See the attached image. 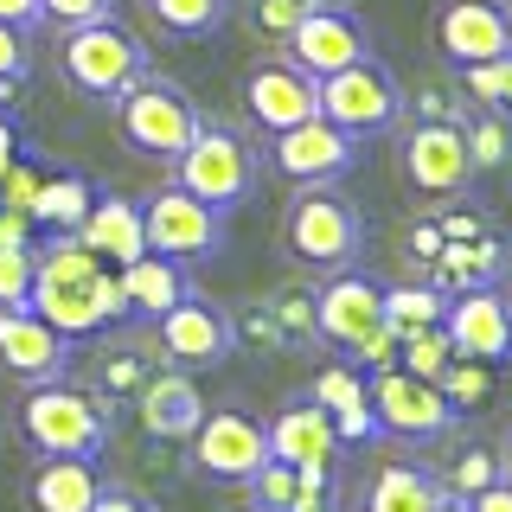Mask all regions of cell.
<instances>
[{"instance_id":"cell-1","label":"cell","mask_w":512,"mask_h":512,"mask_svg":"<svg viewBox=\"0 0 512 512\" xmlns=\"http://www.w3.org/2000/svg\"><path fill=\"white\" fill-rule=\"evenodd\" d=\"M26 308L39 320H52L64 340H84V333H103L109 320H128L122 276L103 263V256H90L71 231H52V244L39 250Z\"/></svg>"},{"instance_id":"cell-2","label":"cell","mask_w":512,"mask_h":512,"mask_svg":"<svg viewBox=\"0 0 512 512\" xmlns=\"http://www.w3.org/2000/svg\"><path fill=\"white\" fill-rule=\"evenodd\" d=\"M20 436L32 455H103L109 436H116V423H109V404L84 384H32L20 397Z\"/></svg>"},{"instance_id":"cell-3","label":"cell","mask_w":512,"mask_h":512,"mask_svg":"<svg viewBox=\"0 0 512 512\" xmlns=\"http://www.w3.org/2000/svg\"><path fill=\"white\" fill-rule=\"evenodd\" d=\"M282 250L295 256L301 269H352V256L365 250V218L346 192L333 186H295L282 212Z\"/></svg>"},{"instance_id":"cell-4","label":"cell","mask_w":512,"mask_h":512,"mask_svg":"<svg viewBox=\"0 0 512 512\" xmlns=\"http://www.w3.org/2000/svg\"><path fill=\"white\" fill-rule=\"evenodd\" d=\"M256 180H263V154L250 148V135H237L224 122H199V135L173 154V186H186L192 199L218 205V212L244 205Z\"/></svg>"},{"instance_id":"cell-5","label":"cell","mask_w":512,"mask_h":512,"mask_svg":"<svg viewBox=\"0 0 512 512\" xmlns=\"http://www.w3.org/2000/svg\"><path fill=\"white\" fill-rule=\"evenodd\" d=\"M58 64H64V77H71L77 96H90V103H116V96L148 71V45L109 13V20H90V26L64 32Z\"/></svg>"},{"instance_id":"cell-6","label":"cell","mask_w":512,"mask_h":512,"mask_svg":"<svg viewBox=\"0 0 512 512\" xmlns=\"http://www.w3.org/2000/svg\"><path fill=\"white\" fill-rule=\"evenodd\" d=\"M199 103L173 84V77H154V71H141L135 84H128L116 96V128H122V141L135 154H148V160H167L173 167V154L186 148L192 135H199Z\"/></svg>"},{"instance_id":"cell-7","label":"cell","mask_w":512,"mask_h":512,"mask_svg":"<svg viewBox=\"0 0 512 512\" xmlns=\"http://www.w3.org/2000/svg\"><path fill=\"white\" fill-rule=\"evenodd\" d=\"M404 109L410 103H404L397 71L384 58H372V52L320 77V116H327L333 128H346L352 141H372V135H384V128H397Z\"/></svg>"},{"instance_id":"cell-8","label":"cell","mask_w":512,"mask_h":512,"mask_svg":"<svg viewBox=\"0 0 512 512\" xmlns=\"http://www.w3.org/2000/svg\"><path fill=\"white\" fill-rule=\"evenodd\" d=\"M365 404H372L378 429L397 442H436L455 429V410L436 391V378H416L404 365H384V372H365Z\"/></svg>"},{"instance_id":"cell-9","label":"cell","mask_w":512,"mask_h":512,"mask_svg":"<svg viewBox=\"0 0 512 512\" xmlns=\"http://www.w3.org/2000/svg\"><path fill=\"white\" fill-rule=\"evenodd\" d=\"M141 237H148L154 256H173V263H199L224 244V212L205 199H192L186 186H160L154 199H141Z\"/></svg>"},{"instance_id":"cell-10","label":"cell","mask_w":512,"mask_h":512,"mask_svg":"<svg viewBox=\"0 0 512 512\" xmlns=\"http://www.w3.org/2000/svg\"><path fill=\"white\" fill-rule=\"evenodd\" d=\"M269 167L295 186H333L359 167V141H352L346 128H333L327 116H308V122L269 135Z\"/></svg>"},{"instance_id":"cell-11","label":"cell","mask_w":512,"mask_h":512,"mask_svg":"<svg viewBox=\"0 0 512 512\" xmlns=\"http://www.w3.org/2000/svg\"><path fill=\"white\" fill-rule=\"evenodd\" d=\"M397 167H404L410 192H423V199H461L474 180L468 135L455 122H410L404 148H397Z\"/></svg>"},{"instance_id":"cell-12","label":"cell","mask_w":512,"mask_h":512,"mask_svg":"<svg viewBox=\"0 0 512 512\" xmlns=\"http://www.w3.org/2000/svg\"><path fill=\"white\" fill-rule=\"evenodd\" d=\"M192 461H199L205 480H224V487H244V480L269 461V436L250 410H205L199 429H192Z\"/></svg>"},{"instance_id":"cell-13","label":"cell","mask_w":512,"mask_h":512,"mask_svg":"<svg viewBox=\"0 0 512 512\" xmlns=\"http://www.w3.org/2000/svg\"><path fill=\"white\" fill-rule=\"evenodd\" d=\"M154 333H160V352H167L180 372H205V365H224L237 352V340H231V308L205 301L199 288H192L186 301H173V308L154 320Z\"/></svg>"},{"instance_id":"cell-14","label":"cell","mask_w":512,"mask_h":512,"mask_svg":"<svg viewBox=\"0 0 512 512\" xmlns=\"http://www.w3.org/2000/svg\"><path fill=\"white\" fill-rule=\"evenodd\" d=\"M314 327H320L327 346L359 352L384 327V282L359 276V269H333V276L314 288Z\"/></svg>"},{"instance_id":"cell-15","label":"cell","mask_w":512,"mask_h":512,"mask_svg":"<svg viewBox=\"0 0 512 512\" xmlns=\"http://www.w3.org/2000/svg\"><path fill=\"white\" fill-rule=\"evenodd\" d=\"M429 32H436V52L455 71H468V64L512 52V7L506 0H442Z\"/></svg>"},{"instance_id":"cell-16","label":"cell","mask_w":512,"mask_h":512,"mask_svg":"<svg viewBox=\"0 0 512 512\" xmlns=\"http://www.w3.org/2000/svg\"><path fill=\"white\" fill-rule=\"evenodd\" d=\"M442 333L461 359L506 365L512 359V301H506V288L493 282V288H461V295H448Z\"/></svg>"},{"instance_id":"cell-17","label":"cell","mask_w":512,"mask_h":512,"mask_svg":"<svg viewBox=\"0 0 512 512\" xmlns=\"http://www.w3.org/2000/svg\"><path fill=\"white\" fill-rule=\"evenodd\" d=\"M244 116L263 128V135L320 116V77H308L301 64H288V58L250 64V71H244Z\"/></svg>"},{"instance_id":"cell-18","label":"cell","mask_w":512,"mask_h":512,"mask_svg":"<svg viewBox=\"0 0 512 512\" xmlns=\"http://www.w3.org/2000/svg\"><path fill=\"white\" fill-rule=\"evenodd\" d=\"M365 52H372V32H365V20L352 7H314L308 20L282 39V58L301 64L308 77H327V71H340V64L365 58Z\"/></svg>"},{"instance_id":"cell-19","label":"cell","mask_w":512,"mask_h":512,"mask_svg":"<svg viewBox=\"0 0 512 512\" xmlns=\"http://www.w3.org/2000/svg\"><path fill=\"white\" fill-rule=\"evenodd\" d=\"M0 372L26 384H52L71 372V340L32 308H0Z\"/></svg>"},{"instance_id":"cell-20","label":"cell","mask_w":512,"mask_h":512,"mask_svg":"<svg viewBox=\"0 0 512 512\" xmlns=\"http://www.w3.org/2000/svg\"><path fill=\"white\" fill-rule=\"evenodd\" d=\"M269 436V455L288 461V468H301V461H340V436H333V416L314 404L308 391L288 397V404L263 423Z\"/></svg>"},{"instance_id":"cell-21","label":"cell","mask_w":512,"mask_h":512,"mask_svg":"<svg viewBox=\"0 0 512 512\" xmlns=\"http://www.w3.org/2000/svg\"><path fill=\"white\" fill-rule=\"evenodd\" d=\"M135 410H141L148 442H186L192 429H199V416H205V397H199V384H192V372L173 365V372H154L135 391Z\"/></svg>"},{"instance_id":"cell-22","label":"cell","mask_w":512,"mask_h":512,"mask_svg":"<svg viewBox=\"0 0 512 512\" xmlns=\"http://www.w3.org/2000/svg\"><path fill=\"white\" fill-rule=\"evenodd\" d=\"M96 493H103V474H96L90 455H39L26 474L32 512H90Z\"/></svg>"},{"instance_id":"cell-23","label":"cell","mask_w":512,"mask_h":512,"mask_svg":"<svg viewBox=\"0 0 512 512\" xmlns=\"http://www.w3.org/2000/svg\"><path fill=\"white\" fill-rule=\"evenodd\" d=\"M77 244H84L90 256H103L109 269H122V263H135L141 250H148V237H141V199H122V192H96L90 199V212L84 224H77Z\"/></svg>"},{"instance_id":"cell-24","label":"cell","mask_w":512,"mask_h":512,"mask_svg":"<svg viewBox=\"0 0 512 512\" xmlns=\"http://www.w3.org/2000/svg\"><path fill=\"white\" fill-rule=\"evenodd\" d=\"M122 276V301H128V314H141V320H160L173 308V301H186L192 295V276H186V263H173V256H154V250H141L135 263H122L116 269Z\"/></svg>"},{"instance_id":"cell-25","label":"cell","mask_w":512,"mask_h":512,"mask_svg":"<svg viewBox=\"0 0 512 512\" xmlns=\"http://www.w3.org/2000/svg\"><path fill=\"white\" fill-rule=\"evenodd\" d=\"M506 276V244L493 231L468 237V244H442L429 256V282L442 288V295H461V288H493Z\"/></svg>"},{"instance_id":"cell-26","label":"cell","mask_w":512,"mask_h":512,"mask_svg":"<svg viewBox=\"0 0 512 512\" xmlns=\"http://www.w3.org/2000/svg\"><path fill=\"white\" fill-rule=\"evenodd\" d=\"M442 480L416 461H384L372 474V493H365V512H436Z\"/></svg>"},{"instance_id":"cell-27","label":"cell","mask_w":512,"mask_h":512,"mask_svg":"<svg viewBox=\"0 0 512 512\" xmlns=\"http://www.w3.org/2000/svg\"><path fill=\"white\" fill-rule=\"evenodd\" d=\"M96 199V186L84 180V173H58V180H39V192H32L26 218L39 224V231H77Z\"/></svg>"},{"instance_id":"cell-28","label":"cell","mask_w":512,"mask_h":512,"mask_svg":"<svg viewBox=\"0 0 512 512\" xmlns=\"http://www.w3.org/2000/svg\"><path fill=\"white\" fill-rule=\"evenodd\" d=\"M448 295L436 282H404V288H384V327L391 333H416V327H442Z\"/></svg>"},{"instance_id":"cell-29","label":"cell","mask_w":512,"mask_h":512,"mask_svg":"<svg viewBox=\"0 0 512 512\" xmlns=\"http://www.w3.org/2000/svg\"><path fill=\"white\" fill-rule=\"evenodd\" d=\"M493 384H500V365H487V359H461V352H455V359L442 365L436 391L448 397V410L461 416V410H480V404H487Z\"/></svg>"},{"instance_id":"cell-30","label":"cell","mask_w":512,"mask_h":512,"mask_svg":"<svg viewBox=\"0 0 512 512\" xmlns=\"http://www.w3.org/2000/svg\"><path fill=\"white\" fill-rule=\"evenodd\" d=\"M148 13L173 39H212V32L231 20V0H148Z\"/></svg>"},{"instance_id":"cell-31","label":"cell","mask_w":512,"mask_h":512,"mask_svg":"<svg viewBox=\"0 0 512 512\" xmlns=\"http://www.w3.org/2000/svg\"><path fill=\"white\" fill-rule=\"evenodd\" d=\"M263 308H269V320H276L282 346H314L320 340V327H314V288L308 282H282Z\"/></svg>"},{"instance_id":"cell-32","label":"cell","mask_w":512,"mask_h":512,"mask_svg":"<svg viewBox=\"0 0 512 512\" xmlns=\"http://www.w3.org/2000/svg\"><path fill=\"white\" fill-rule=\"evenodd\" d=\"M160 372V365L148 359V352H135V346H116V352H103V365H96V397H103L109 410L122 404V397H135L141 384H148Z\"/></svg>"},{"instance_id":"cell-33","label":"cell","mask_w":512,"mask_h":512,"mask_svg":"<svg viewBox=\"0 0 512 512\" xmlns=\"http://www.w3.org/2000/svg\"><path fill=\"white\" fill-rule=\"evenodd\" d=\"M506 468H500V448H487V442H468V448H455L448 455V474H442V493H455V500H474L480 487H493Z\"/></svg>"},{"instance_id":"cell-34","label":"cell","mask_w":512,"mask_h":512,"mask_svg":"<svg viewBox=\"0 0 512 512\" xmlns=\"http://www.w3.org/2000/svg\"><path fill=\"white\" fill-rule=\"evenodd\" d=\"M461 96H468L474 109L512 116V52L487 58V64H468V71H461Z\"/></svg>"},{"instance_id":"cell-35","label":"cell","mask_w":512,"mask_h":512,"mask_svg":"<svg viewBox=\"0 0 512 512\" xmlns=\"http://www.w3.org/2000/svg\"><path fill=\"white\" fill-rule=\"evenodd\" d=\"M461 135H468V160H474V173H487V167H506V160H512V116L474 109V116L461 122Z\"/></svg>"},{"instance_id":"cell-36","label":"cell","mask_w":512,"mask_h":512,"mask_svg":"<svg viewBox=\"0 0 512 512\" xmlns=\"http://www.w3.org/2000/svg\"><path fill=\"white\" fill-rule=\"evenodd\" d=\"M455 359V346H448L442 327H416V333H397V365L416 378H442V365Z\"/></svg>"},{"instance_id":"cell-37","label":"cell","mask_w":512,"mask_h":512,"mask_svg":"<svg viewBox=\"0 0 512 512\" xmlns=\"http://www.w3.org/2000/svg\"><path fill=\"white\" fill-rule=\"evenodd\" d=\"M32 269H39V250L32 244H0V308H26Z\"/></svg>"},{"instance_id":"cell-38","label":"cell","mask_w":512,"mask_h":512,"mask_svg":"<svg viewBox=\"0 0 512 512\" xmlns=\"http://www.w3.org/2000/svg\"><path fill=\"white\" fill-rule=\"evenodd\" d=\"M295 468H288V461H276V455H269L263 461V468H256L250 480H244V487H250V500H256V512H288V500H295Z\"/></svg>"},{"instance_id":"cell-39","label":"cell","mask_w":512,"mask_h":512,"mask_svg":"<svg viewBox=\"0 0 512 512\" xmlns=\"http://www.w3.org/2000/svg\"><path fill=\"white\" fill-rule=\"evenodd\" d=\"M308 397L320 410H346V404H365V372H352V365H327V372H314Z\"/></svg>"},{"instance_id":"cell-40","label":"cell","mask_w":512,"mask_h":512,"mask_svg":"<svg viewBox=\"0 0 512 512\" xmlns=\"http://www.w3.org/2000/svg\"><path fill=\"white\" fill-rule=\"evenodd\" d=\"M26 71H32V32L0 20V96L13 84H26Z\"/></svg>"},{"instance_id":"cell-41","label":"cell","mask_w":512,"mask_h":512,"mask_svg":"<svg viewBox=\"0 0 512 512\" xmlns=\"http://www.w3.org/2000/svg\"><path fill=\"white\" fill-rule=\"evenodd\" d=\"M308 13H314V0H250V20H256V32H269V39H288Z\"/></svg>"},{"instance_id":"cell-42","label":"cell","mask_w":512,"mask_h":512,"mask_svg":"<svg viewBox=\"0 0 512 512\" xmlns=\"http://www.w3.org/2000/svg\"><path fill=\"white\" fill-rule=\"evenodd\" d=\"M109 13H116V0H39V26H58V32L109 20Z\"/></svg>"},{"instance_id":"cell-43","label":"cell","mask_w":512,"mask_h":512,"mask_svg":"<svg viewBox=\"0 0 512 512\" xmlns=\"http://www.w3.org/2000/svg\"><path fill=\"white\" fill-rule=\"evenodd\" d=\"M474 109H468V96H461V84L448 90V84H429V90H416V122H468Z\"/></svg>"},{"instance_id":"cell-44","label":"cell","mask_w":512,"mask_h":512,"mask_svg":"<svg viewBox=\"0 0 512 512\" xmlns=\"http://www.w3.org/2000/svg\"><path fill=\"white\" fill-rule=\"evenodd\" d=\"M327 416H333V436H340V448H365V442L384 436L372 404H346V410H327Z\"/></svg>"},{"instance_id":"cell-45","label":"cell","mask_w":512,"mask_h":512,"mask_svg":"<svg viewBox=\"0 0 512 512\" xmlns=\"http://www.w3.org/2000/svg\"><path fill=\"white\" fill-rule=\"evenodd\" d=\"M468 512H512V474H500L493 487H480L468 500Z\"/></svg>"},{"instance_id":"cell-46","label":"cell","mask_w":512,"mask_h":512,"mask_svg":"<svg viewBox=\"0 0 512 512\" xmlns=\"http://www.w3.org/2000/svg\"><path fill=\"white\" fill-rule=\"evenodd\" d=\"M90 512H154L148 500H141V493H128V487H103L96 493V506Z\"/></svg>"},{"instance_id":"cell-47","label":"cell","mask_w":512,"mask_h":512,"mask_svg":"<svg viewBox=\"0 0 512 512\" xmlns=\"http://www.w3.org/2000/svg\"><path fill=\"white\" fill-rule=\"evenodd\" d=\"M436 250H442V231H436V218H423V224L410 231V256H423V263H429Z\"/></svg>"},{"instance_id":"cell-48","label":"cell","mask_w":512,"mask_h":512,"mask_svg":"<svg viewBox=\"0 0 512 512\" xmlns=\"http://www.w3.org/2000/svg\"><path fill=\"white\" fill-rule=\"evenodd\" d=\"M0 20H7V26H39V0H0Z\"/></svg>"},{"instance_id":"cell-49","label":"cell","mask_w":512,"mask_h":512,"mask_svg":"<svg viewBox=\"0 0 512 512\" xmlns=\"http://www.w3.org/2000/svg\"><path fill=\"white\" fill-rule=\"evenodd\" d=\"M13 148H20V141H13V122H0V173H7L13 160H20V154H13Z\"/></svg>"},{"instance_id":"cell-50","label":"cell","mask_w":512,"mask_h":512,"mask_svg":"<svg viewBox=\"0 0 512 512\" xmlns=\"http://www.w3.org/2000/svg\"><path fill=\"white\" fill-rule=\"evenodd\" d=\"M436 512H468V500H455V493H442V500H436Z\"/></svg>"},{"instance_id":"cell-51","label":"cell","mask_w":512,"mask_h":512,"mask_svg":"<svg viewBox=\"0 0 512 512\" xmlns=\"http://www.w3.org/2000/svg\"><path fill=\"white\" fill-rule=\"evenodd\" d=\"M500 468L512 474V423H506V442H500Z\"/></svg>"},{"instance_id":"cell-52","label":"cell","mask_w":512,"mask_h":512,"mask_svg":"<svg viewBox=\"0 0 512 512\" xmlns=\"http://www.w3.org/2000/svg\"><path fill=\"white\" fill-rule=\"evenodd\" d=\"M0 442H7V416H0Z\"/></svg>"},{"instance_id":"cell-53","label":"cell","mask_w":512,"mask_h":512,"mask_svg":"<svg viewBox=\"0 0 512 512\" xmlns=\"http://www.w3.org/2000/svg\"><path fill=\"white\" fill-rule=\"evenodd\" d=\"M506 301H512V288H506Z\"/></svg>"}]
</instances>
